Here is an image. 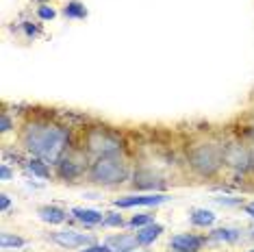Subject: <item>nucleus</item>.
I'll use <instances>...</instances> for the list:
<instances>
[{
	"instance_id": "1",
	"label": "nucleus",
	"mask_w": 254,
	"mask_h": 252,
	"mask_svg": "<svg viewBox=\"0 0 254 252\" xmlns=\"http://www.w3.org/2000/svg\"><path fill=\"white\" fill-rule=\"evenodd\" d=\"M70 133L59 124L35 122L28 124L24 130V148L35 159L46 163H59L61 157L67 152Z\"/></svg>"
},
{
	"instance_id": "2",
	"label": "nucleus",
	"mask_w": 254,
	"mask_h": 252,
	"mask_svg": "<svg viewBox=\"0 0 254 252\" xmlns=\"http://www.w3.org/2000/svg\"><path fill=\"white\" fill-rule=\"evenodd\" d=\"M189 165L202 176H213L217 170L226 163V150L222 146L213 144V141H200L189 148L187 152Z\"/></svg>"
},
{
	"instance_id": "3",
	"label": "nucleus",
	"mask_w": 254,
	"mask_h": 252,
	"mask_svg": "<svg viewBox=\"0 0 254 252\" xmlns=\"http://www.w3.org/2000/svg\"><path fill=\"white\" fill-rule=\"evenodd\" d=\"M128 176V163L124 161V157H120V152L98 157L89 168V179L98 185H118V183H124Z\"/></svg>"
},
{
	"instance_id": "4",
	"label": "nucleus",
	"mask_w": 254,
	"mask_h": 252,
	"mask_svg": "<svg viewBox=\"0 0 254 252\" xmlns=\"http://www.w3.org/2000/svg\"><path fill=\"white\" fill-rule=\"evenodd\" d=\"M87 150L98 154V157L118 154L122 150V139L115 137L113 133H109V130H105V128H94L87 135Z\"/></svg>"
},
{
	"instance_id": "5",
	"label": "nucleus",
	"mask_w": 254,
	"mask_h": 252,
	"mask_svg": "<svg viewBox=\"0 0 254 252\" xmlns=\"http://www.w3.org/2000/svg\"><path fill=\"white\" fill-rule=\"evenodd\" d=\"M57 170H59L61 179L74 181L87 172V157L83 152H65L61 157V161L57 163Z\"/></svg>"
},
{
	"instance_id": "6",
	"label": "nucleus",
	"mask_w": 254,
	"mask_h": 252,
	"mask_svg": "<svg viewBox=\"0 0 254 252\" xmlns=\"http://www.w3.org/2000/svg\"><path fill=\"white\" fill-rule=\"evenodd\" d=\"M167 202L165 193H150V196H128V198H118L115 207L120 209H130V207H154V204Z\"/></svg>"
},
{
	"instance_id": "7",
	"label": "nucleus",
	"mask_w": 254,
	"mask_h": 252,
	"mask_svg": "<svg viewBox=\"0 0 254 252\" xmlns=\"http://www.w3.org/2000/svg\"><path fill=\"white\" fill-rule=\"evenodd\" d=\"M55 244H59L61 248H83V246H89L91 239L87 235H80L76 231H59V233H53L50 235Z\"/></svg>"
},
{
	"instance_id": "8",
	"label": "nucleus",
	"mask_w": 254,
	"mask_h": 252,
	"mask_svg": "<svg viewBox=\"0 0 254 252\" xmlns=\"http://www.w3.org/2000/svg\"><path fill=\"white\" fill-rule=\"evenodd\" d=\"M172 248L176 252H198L202 246H204V237H198V235H176L172 237Z\"/></svg>"
},
{
	"instance_id": "9",
	"label": "nucleus",
	"mask_w": 254,
	"mask_h": 252,
	"mask_svg": "<svg viewBox=\"0 0 254 252\" xmlns=\"http://www.w3.org/2000/svg\"><path fill=\"white\" fill-rule=\"evenodd\" d=\"M107 246L113 252H130V250L139 248V242H137V237H132V235H118V237L109 239Z\"/></svg>"
},
{
	"instance_id": "10",
	"label": "nucleus",
	"mask_w": 254,
	"mask_h": 252,
	"mask_svg": "<svg viewBox=\"0 0 254 252\" xmlns=\"http://www.w3.org/2000/svg\"><path fill=\"white\" fill-rule=\"evenodd\" d=\"M72 215L76 217L78 222H83L85 226H96V224H102V222H105V215H102L100 211H96V209L78 207V209H72Z\"/></svg>"
},
{
	"instance_id": "11",
	"label": "nucleus",
	"mask_w": 254,
	"mask_h": 252,
	"mask_svg": "<svg viewBox=\"0 0 254 252\" xmlns=\"http://www.w3.org/2000/svg\"><path fill=\"white\" fill-rule=\"evenodd\" d=\"M161 233H163V226L161 224H148V226H141L135 237H137V242H139V246H148V244H152Z\"/></svg>"
},
{
	"instance_id": "12",
	"label": "nucleus",
	"mask_w": 254,
	"mask_h": 252,
	"mask_svg": "<svg viewBox=\"0 0 254 252\" xmlns=\"http://www.w3.org/2000/svg\"><path fill=\"white\" fill-rule=\"evenodd\" d=\"M39 217H42L44 222H48V224H61L67 215H65V211L59 207H42L39 209Z\"/></svg>"
},
{
	"instance_id": "13",
	"label": "nucleus",
	"mask_w": 254,
	"mask_h": 252,
	"mask_svg": "<svg viewBox=\"0 0 254 252\" xmlns=\"http://www.w3.org/2000/svg\"><path fill=\"white\" fill-rule=\"evenodd\" d=\"M189 220H191L193 226H209L215 222V215H213L209 209H195V211H191Z\"/></svg>"
},
{
	"instance_id": "14",
	"label": "nucleus",
	"mask_w": 254,
	"mask_h": 252,
	"mask_svg": "<svg viewBox=\"0 0 254 252\" xmlns=\"http://www.w3.org/2000/svg\"><path fill=\"white\" fill-rule=\"evenodd\" d=\"M237 237H239V231H235V228H217L211 233L213 242H235Z\"/></svg>"
},
{
	"instance_id": "15",
	"label": "nucleus",
	"mask_w": 254,
	"mask_h": 252,
	"mask_svg": "<svg viewBox=\"0 0 254 252\" xmlns=\"http://www.w3.org/2000/svg\"><path fill=\"white\" fill-rule=\"evenodd\" d=\"M26 242L22 237H15V235H9V233H2L0 235V248H20L24 246Z\"/></svg>"
},
{
	"instance_id": "16",
	"label": "nucleus",
	"mask_w": 254,
	"mask_h": 252,
	"mask_svg": "<svg viewBox=\"0 0 254 252\" xmlns=\"http://www.w3.org/2000/svg\"><path fill=\"white\" fill-rule=\"evenodd\" d=\"M44 163H46V161H42V159H35V157H33V161L28 163V168H31V172H33L35 176H39V179H48V176H50V170L46 168Z\"/></svg>"
},
{
	"instance_id": "17",
	"label": "nucleus",
	"mask_w": 254,
	"mask_h": 252,
	"mask_svg": "<svg viewBox=\"0 0 254 252\" xmlns=\"http://www.w3.org/2000/svg\"><path fill=\"white\" fill-rule=\"evenodd\" d=\"M65 15H67V18H85V15H87V11H85V7L80 2L72 0V2L65 7Z\"/></svg>"
},
{
	"instance_id": "18",
	"label": "nucleus",
	"mask_w": 254,
	"mask_h": 252,
	"mask_svg": "<svg viewBox=\"0 0 254 252\" xmlns=\"http://www.w3.org/2000/svg\"><path fill=\"white\" fill-rule=\"evenodd\" d=\"M102 224H107V226H124V217L120 213L105 215V222H102Z\"/></svg>"
},
{
	"instance_id": "19",
	"label": "nucleus",
	"mask_w": 254,
	"mask_h": 252,
	"mask_svg": "<svg viewBox=\"0 0 254 252\" xmlns=\"http://www.w3.org/2000/svg\"><path fill=\"white\" fill-rule=\"evenodd\" d=\"M55 9H50V7H46V4H42V7H39V18L42 20H53L55 18Z\"/></svg>"
},
{
	"instance_id": "20",
	"label": "nucleus",
	"mask_w": 254,
	"mask_h": 252,
	"mask_svg": "<svg viewBox=\"0 0 254 252\" xmlns=\"http://www.w3.org/2000/svg\"><path fill=\"white\" fill-rule=\"evenodd\" d=\"M146 224H150V217L148 215H135V217H132V220H130V226H146Z\"/></svg>"
},
{
	"instance_id": "21",
	"label": "nucleus",
	"mask_w": 254,
	"mask_h": 252,
	"mask_svg": "<svg viewBox=\"0 0 254 252\" xmlns=\"http://www.w3.org/2000/svg\"><path fill=\"white\" fill-rule=\"evenodd\" d=\"M80 252H113L109 246H89V248H85V250H80Z\"/></svg>"
},
{
	"instance_id": "22",
	"label": "nucleus",
	"mask_w": 254,
	"mask_h": 252,
	"mask_svg": "<svg viewBox=\"0 0 254 252\" xmlns=\"http://www.w3.org/2000/svg\"><path fill=\"white\" fill-rule=\"evenodd\" d=\"M0 209H2V211L9 209V198H7V193H2V196H0Z\"/></svg>"
},
{
	"instance_id": "23",
	"label": "nucleus",
	"mask_w": 254,
	"mask_h": 252,
	"mask_svg": "<svg viewBox=\"0 0 254 252\" xmlns=\"http://www.w3.org/2000/svg\"><path fill=\"white\" fill-rule=\"evenodd\" d=\"M11 128V122H9V116H2V126H0V130L2 133H7V130Z\"/></svg>"
},
{
	"instance_id": "24",
	"label": "nucleus",
	"mask_w": 254,
	"mask_h": 252,
	"mask_svg": "<svg viewBox=\"0 0 254 252\" xmlns=\"http://www.w3.org/2000/svg\"><path fill=\"white\" fill-rule=\"evenodd\" d=\"M0 176H2V181H9V176H11V170L7 168V165H2V170H0Z\"/></svg>"
},
{
	"instance_id": "25",
	"label": "nucleus",
	"mask_w": 254,
	"mask_h": 252,
	"mask_svg": "<svg viewBox=\"0 0 254 252\" xmlns=\"http://www.w3.org/2000/svg\"><path fill=\"white\" fill-rule=\"evenodd\" d=\"M246 213L250 215V217H254V202H250V204H246Z\"/></svg>"
},
{
	"instance_id": "26",
	"label": "nucleus",
	"mask_w": 254,
	"mask_h": 252,
	"mask_svg": "<svg viewBox=\"0 0 254 252\" xmlns=\"http://www.w3.org/2000/svg\"><path fill=\"white\" fill-rule=\"evenodd\" d=\"M250 252H254V250H250Z\"/></svg>"
}]
</instances>
